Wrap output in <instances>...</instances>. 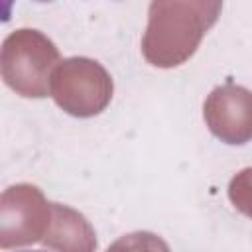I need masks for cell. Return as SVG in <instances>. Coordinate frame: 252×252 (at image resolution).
<instances>
[{"instance_id":"obj_1","label":"cell","mask_w":252,"mask_h":252,"mask_svg":"<svg viewBox=\"0 0 252 252\" xmlns=\"http://www.w3.org/2000/svg\"><path fill=\"white\" fill-rule=\"evenodd\" d=\"M18 252H45V250H18Z\"/></svg>"}]
</instances>
